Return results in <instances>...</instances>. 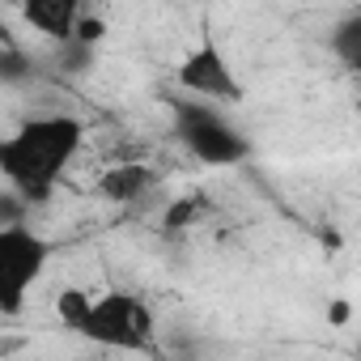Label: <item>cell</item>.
<instances>
[{
	"label": "cell",
	"instance_id": "9",
	"mask_svg": "<svg viewBox=\"0 0 361 361\" xmlns=\"http://www.w3.org/2000/svg\"><path fill=\"white\" fill-rule=\"evenodd\" d=\"M0 43H9V30H5V22H0Z\"/></svg>",
	"mask_w": 361,
	"mask_h": 361
},
{
	"label": "cell",
	"instance_id": "6",
	"mask_svg": "<svg viewBox=\"0 0 361 361\" xmlns=\"http://www.w3.org/2000/svg\"><path fill=\"white\" fill-rule=\"evenodd\" d=\"M94 13V0H18V18L47 43H73L81 22Z\"/></svg>",
	"mask_w": 361,
	"mask_h": 361
},
{
	"label": "cell",
	"instance_id": "2",
	"mask_svg": "<svg viewBox=\"0 0 361 361\" xmlns=\"http://www.w3.org/2000/svg\"><path fill=\"white\" fill-rule=\"evenodd\" d=\"M60 319L81 331L85 340L102 344V348H149L153 344V310L145 306V298L128 293V289H64L60 293Z\"/></svg>",
	"mask_w": 361,
	"mask_h": 361
},
{
	"label": "cell",
	"instance_id": "4",
	"mask_svg": "<svg viewBox=\"0 0 361 361\" xmlns=\"http://www.w3.org/2000/svg\"><path fill=\"white\" fill-rule=\"evenodd\" d=\"M174 128H178V140L188 145V153L209 161V166H234V161H243L251 153V140L221 115V106L200 102V98L178 106Z\"/></svg>",
	"mask_w": 361,
	"mask_h": 361
},
{
	"label": "cell",
	"instance_id": "5",
	"mask_svg": "<svg viewBox=\"0 0 361 361\" xmlns=\"http://www.w3.org/2000/svg\"><path fill=\"white\" fill-rule=\"evenodd\" d=\"M174 81L188 98H200V102H213V106H226V102L243 98V81H238L234 64L213 39H200L196 47L183 51V60L174 68Z\"/></svg>",
	"mask_w": 361,
	"mask_h": 361
},
{
	"label": "cell",
	"instance_id": "7",
	"mask_svg": "<svg viewBox=\"0 0 361 361\" xmlns=\"http://www.w3.org/2000/svg\"><path fill=\"white\" fill-rule=\"evenodd\" d=\"M153 183H157L153 166L123 157V161H115L111 170H102V174H98V196H102V200H111V204H132V200L149 196V192H153Z\"/></svg>",
	"mask_w": 361,
	"mask_h": 361
},
{
	"label": "cell",
	"instance_id": "1",
	"mask_svg": "<svg viewBox=\"0 0 361 361\" xmlns=\"http://www.w3.org/2000/svg\"><path fill=\"white\" fill-rule=\"evenodd\" d=\"M85 145V123L64 111L30 115L0 136V183L22 200H43L73 170Z\"/></svg>",
	"mask_w": 361,
	"mask_h": 361
},
{
	"label": "cell",
	"instance_id": "3",
	"mask_svg": "<svg viewBox=\"0 0 361 361\" xmlns=\"http://www.w3.org/2000/svg\"><path fill=\"white\" fill-rule=\"evenodd\" d=\"M51 238L30 221H0V319H18L51 268Z\"/></svg>",
	"mask_w": 361,
	"mask_h": 361
},
{
	"label": "cell",
	"instance_id": "8",
	"mask_svg": "<svg viewBox=\"0 0 361 361\" xmlns=\"http://www.w3.org/2000/svg\"><path fill=\"white\" fill-rule=\"evenodd\" d=\"M336 51H340V60L348 64V68H357V51H361V26H357V18H344L340 26H336Z\"/></svg>",
	"mask_w": 361,
	"mask_h": 361
}]
</instances>
